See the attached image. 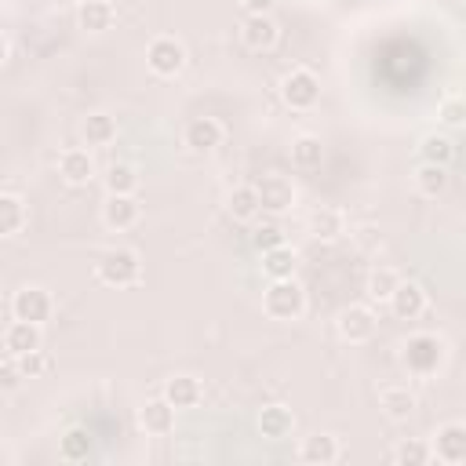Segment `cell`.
Masks as SVG:
<instances>
[{
  "label": "cell",
  "instance_id": "obj_1",
  "mask_svg": "<svg viewBox=\"0 0 466 466\" xmlns=\"http://www.w3.org/2000/svg\"><path fill=\"white\" fill-rule=\"evenodd\" d=\"M444 357H448L444 339H441V335H430V331L411 335V339L404 342V350H400V364H404L408 375H415V379L437 375V371L444 368Z\"/></svg>",
  "mask_w": 466,
  "mask_h": 466
},
{
  "label": "cell",
  "instance_id": "obj_2",
  "mask_svg": "<svg viewBox=\"0 0 466 466\" xmlns=\"http://www.w3.org/2000/svg\"><path fill=\"white\" fill-rule=\"evenodd\" d=\"M95 277L106 288H131V284L142 280V258H138L135 248H109L95 262Z\"/></svg>",
  "mask_w": 466,
  "mask_h": 466
},
{
  "label": "cell",
  "instance_id": "obj_3",
  "mask_svg": "<svg viewBox=\"0 0 466 466\" xmlns=\"http://www.w3.org/2000/svg\"><path fill=\"white\" fill-rule=\"evenodd\" d=\"M262 309L269 320H299L306 313V288L295 277L269 280V288L262 291Z\"/></svg>",
  "mask_w": 466,
  "mask_h": 466
},
{
  "label": "cell",
  "instance_id": "obj_4",
  "mask_svg": "<svg viewBox=\"0 0 466 466\" xmlns=\"http://www.w3.org/2000/svg\"><path fill=\"white\" fill-rule=\"evenodd\" d=\"M280 102H284L288 109H295V113L313 109V106L320 102V80H317V73L306 69V66L288 69V73L280 76Z\"/></svg>",
  "mask_w": 466,
  "mask_h": 466
},
{
  "label": "cell",
  "instance_id": "obj_5",
  "mask_svg": "<svg viewBox=\"0 0 466 466\" xmlns=\"http://www.w3.org/2000/svg\"><path fill=\"white\" fill-rule=\"evenodd\" d=\"M51 313H55V299H51V291L40 288V284H25V288H18V291L11 295V317H18V320L47 324Z\"/></svg>",
  "mask_w": 466,
  "mask_h": 466
},
{
  "label": "cell",
  "instance_id": "obj_6",
  "mask_svg": "<svg viewBox=\"0 0 466 466\" xmlns=\"http://www.w3.org/2000/svg\"><path fill=\"white\" fill-rule=\"evenodd\" d=\"M146 66L157 76H178L186 66V44L175 36H153L146 47Z\"/></svg>",
  "mask_w": 466,
  "mask_h": 466
},
{
  "label": "cell",
  "instance_id": "obj_7",
  "mask_svg": "<svg viewBox=\"0 0 466 466\" xmlns=\"http://www.w3.org/2000/svg\"><path fill=\"white\" fill-rule=\"evenodd\" d=\"M379 331V317L371 306H346L339 313V339L350 342V346H364L371 342Z\"/></svg>",
  "mask_w": 466,
  "mask_h": 466
},
{
  "label": "cell",
  "instance_id": "obj_8",
  "mask_svg": "<svg viewBox=\"0 0 466 466\" xmlns=\"http://www.w3.org/2000/svg\"><path fill=\"white\" fill-rule=\"evenodd\" d=\"M255 189H258L262 211H269V215H284V211H291V204H295V186H291L288 175L269 171V175H262V178L255 182Z\"/></svg>",
  "mask_w": 466,
  "mask_h": 466
},
{
  "label": "cell",
  "instance_id": "obj_9",
  "mask_svg": "<svg viewBox=\"0 0 466 466\" xmlns=\"http://www.w3.org/2000/svg\"><path fill=\"white\" fill-rule=\"evenodd\" d=\"M433 459L448 462V466H462L466 462V422H444L433 433Z\"/></svg>",
  "mask_w": 466,
  "mask_h": 466
},
{
  "label": "cell",
  "instance_id": "obj_10",
  "mask_svg": "<svg viewBox=\"0 0 466 466\" xmlns=\"http://www.w3.org/2000/svg\"><path fill=\"white\" fill-rule=\"evenodd\" d=\"M222 138H226V127H222V120H215V116H193V120L186 124V131H182V142H186L193 153H211V149L222 146Z\"/></svg>",
  "mask_w": 466,
  "mask_h": 466
},
{
  "label": "cell",
  "instance_id": "obj_11",
  "mask_svg": "<svg viewBox=\"0 0 466 466\" xmlns=\"http://www.w3.org/2000/svg\"><path fill=\"white\" fill-rule=\"evenodd\" d=\"M40 328L44 324H33V320H11L7 328H4V353H11V357H25V353H33V350H40L44 346V335H40Z\"/></svg>",
  "mask_w": 466,
  "mask_h": 466
},
{
  "label": "cell",
  "instance_id": "obj_12",
  "mask_svg": "<svg viewBox=\"0 0 466 466\" xmlns=\"http://www.w3.org/2000/svg\"><path fill=\"white\" fill-rule=\"evenodd\" d=\"M175 404L160 393L157 400H146L142 408H138V426L149 433V437H167L171 430H175Z\"/></svg>",
  "mask_w": 466,
  "mask_h": 466
},
{
  "label": "cell",
  "instance_id": "obj_13",
  "mask_svg": "<svg viewBox=\"0 0 466 466\" xmlns=\"http://www.w3.org/2000/svg\"><path fill=\"white\" fill-rule=\"evenodd\" d=\"M138 215H142V208H138L135 193H109L106 204H102V222L109 229H116V233L120 229H131L138 222Z\"/></svg>",
  "mask_w": 466,
  "mask_h": 466
},
{
  "label": "cell",
  "instance_id": "obj_14",
  "mask_svg": "<svg viewBox=\"0 0 466 466\" xmlns=\"http://www.w3.org/2000/svg\"><path fill=\"white\" fill-rule=\"evenodd\" d=\"M306 233L313 240H339L346 233V215L339 208H331V204H320V208H313L306 215Z\"/></svg>",
  "mask_w": 466,
  "mask_h": 466
},
{
  "label": "cell",
  "instance_id": "obj_15",
  "mask_svg": "<svg viewBox=\"0 0 466 466\" xmlns=\"http://www.w3.org/2000/svg\"><path fill=\"white\" fill-rule=\"evenodd\" d=\"M226 211L233 222H255L262 215V200H258V189L255 182H240L226 193Z\"/></svg>",
  "mask_w": 466,
  "mask_h": 466
},
{
  "label": "cell",
  "instance_id": "obj_16",
  "mask_svg": "<svg viewBox=\"0 0 466 466\" xmlns=\"http://www.w3.org/2000/svg\"><path fill=\"white\" fill-rule=\"evenodd\" d=\"M390 313L397 320H415L426 313V291L415 284V280H400L397 291L390 295Z\"/></svg>",
  "mask_w": 466,
  "mask_h": 466
},
{
  "label": "cell",
  "instance_id": "obj_17",
  "mask_svg": "<svg viewBox=\"0 0 466 466\" xmlns=\"http://www.w3.org/2000/svg\"><path fill=\"white\" fill-rule=\"evenodd\" d=\"M277 36H280V29H277V22H273L269 15H244V22H240V40H244L251 51H269V47L277 44Z\"/></svg>",
  "mask_w": 466,
  "mask_h": 466
},
{
  "label": "cell",
  "instance_id": "obj_18",
  "mask_svg": "<svg viewBox=\"0 0 466 466\" xmlns=\"http://www.w3.org/2000/svg\"><path fill=\"white\" fill-rule=\"evenodd\" d=\"M339 455H342V448H339V437L335 433H313L299 448V459L306 466H331Z\"/></svg>",
  "mask_w": 466,
  "mask_h": 466
},
{
  "label": "cell",
  "instance_id": "obj_19",
  "mask_svg": "<svg viewBox=\"0 0 466 466\" xmlns=\"http://www.w3.org/2000/svg\"><path fill=\"white\" fill-rule=\"evenodd\" d=\"M58 175H62V182H69V186H87V182L95 178V160H91V153H87V149H66V153L58 157Z\"/></svg>",
  "mask_w": 466,
  "mask_h": 466
},
{
  "label": "cell",
  "instance_id": "obj_20",
  "mask_svg": "<svg viewBox=\"0 0 466 466\" xmlns=\"http://www.w3.org/2000/svg\"><path fill=\"white\" fill-rule=\"evenodd\" d=\"M291 430H295L291 408H284V404H266V408L258 411V433H262L266 441H284V437H291Z\"/></svg>",
  "mask_w": 466,
  "mask_h": 466
},
{
  "label": "cell",
  "instance_id": "obj_21",
  "mask_svg": "<svg viewBox=\"0 0 466 466\" xmlns=\"http://www.w3.org/2000/svg\"><path fill=\"white\" fill-rule=\"evenodd\" d=\"M113 18H116V11L109 0H80V7H76V25L84 33H106L113 25Z\"/></svg>",
  "mask_w": 466,
  "mask_h": 466
},
{
  "label": "cell",
  "instance_id": "obj_22",
  "mask_svg": "<svg viewBox=\"0 0 466 466\" xmlns=\"http://www.w3.org/2000/svg\"><path fill=\"white\" fill-rule=\"evenodd\" d=\"M164 397L182 411V408H197L200 404V397H204V386H200V379H193V375H171L167 382H164Z\"/></svg>",
  "mask_w": 466,
  "mask_h": 466
},
{
  "label": "cell",
  "instance_id": "obj_23",
  "mask_svg": "<svg viewBox=\"0 0 466 466\" xmlns=\"http://www.w3.org/2000/svg\"><path fill=\"white\" fill-rule=\"evenodd\" d=\"M379 408H382L390 419L400 422V419H408V415L419 408V400H415V393H411L408 386H397V382H393V386H382V390H379Z\"/></svg>",
  "mask_w": 466,
  "mask_h": 466
},
{
  "label": "cell",
  "instance_id": "obj_24",
  "mask_svg": "<svg viewBox=\"0 0 466 466\" xmlns=\"http://www.w3.org/2000/svg\"><path fill=\"white\" fill-rule=\"evenodd\" d=\"M291 164L299 171H317L324 164V142L317 135H295L291 138Z\"/></svg>",
  "mask_w": 466,
  "mask_h": 466
},
{
  "label": "cell",
  "instance_id": "obj_25",
  "mask_svg": "<svg viewBox=\"0 0 466 466\" xmlns=\"http://www.w3.org/2000/svg\"><path fill=\"white\" fill-rule=\"evenodd\" d=\"M29 211H25V200L18 193H0V237H18L22 226H25Z\"/></svg>",
  "mask_w": 466,
  "mask_h": 466
},
{
  "label": "cell",
  "instance_id": "obj_26",
  "mask_svg": "<svg viewBox=\"0 0 466 466\" xmlns=\"http://www.w3.org/2000/svg\"><path fill=\"white\" fill-rule=\"evenodd\" d=\"M91 451H95V437L84 426H69L58 437V459H66V462H84Z\"/></svg>",
  "mask_w": 466,
  "mask_h": 466
},
{
  "label": "cell",
  "instance_id": "obj_27",
  "mask_svg": "<svg viewBox=\"0 0 466 466\" xmlns=\"http://www.w3.org/2000/svg\"><path fill=\"white\" fill-rule=\"evenodd\" d=\"M295 269H299V255H295V248L280 244V248H269V251H262V273H266L269 280H284V277H295Z\"/></svg>",
  "mask_w": 466,
  "mask_h": 466
},
{
  "label": "cell",
  "instance_id": "obj_28",
  "mask_svg": "<svg viewBox=\"0 0 466 466\" xmlns=\"http://www.w3.org/2000/svg\"><path fill=\"white\" fill-rule=\"evenodd\" d=\"M400 280H404V277H400L393 266H371V269H368V280H364V291H368L371 302H390V295L397 291Z\"/></svg>",
  "mask_w": 466,
  "mask_h": 466
},
{
  "label": "cell",
  "instance_id": "obj_29",
  "mask_svg": "<svg viewBox=\"0 0 466 466\" xmlns=\"http://www.w3.org/2000/svg\"><path fill=\"white\" fill-rule=\"evenodd\" d=\"M80 135L87 146H109L116 138V120L109 113H87L80 124Z\"/></svg>",
  "mask_w": 466,
  "mask_h": 466
},
{
  "label": "cell",
  "instance_id": "obj_30",
  "mask_svg": "<svg viewBox=\"0 0 466 466\" xmlns=\"http://www.w3.org/2000/svg\"><path fill=\"white\" fill-rule=\"evenodd\" d=\"M415 189L422 197H444V189H448V167L444 164H419L415 167Z\"/></svg>",
  "mask_w": 466,
  "mask_h": 466
},
{
  "label": "cell",
  "instance_id": "obj_31",
  "mask_svg": "<svg viewBox=\"0 0 466 466\" xmlns=\"http://www.w3.org/2000/svg\"><path fill=\"white\" fill-rule=\"evenodd\" d=\"M419 157H422V164H451V157H455V146H451V138L448 135H426L422 142H419Z\"/></svg>",
  "mask_w": 466,
  "mask_h": 466
},
{
  "label": "cell",
  "instance_id": "obj_32",
  "mask_svg": "<svg viewBox=\"0 0 466 466\" xmlns=\"http://www.w3.org/2000/svg\"><path fill=\"white\" fill-rule=\"evenodd\" d=\"M102 182H106V193H135L138 189V171L131 164H109Z\"/></svg>",
  "mask_w": 466,
  "mask_h": 466
},
{
  "label": "cell",
  "instance_id": "obj_33",
  "mask_svg": "<svg viewBox=\"0 0 466 466\" xmlns=\"http://www.w3.org/2000/svg\"><path fill=\"white\" fill-rule=\"evenodd\" d=\"M430 459H433V444H426V441H400L393 448V462H400V466H422Z\"/></svg>",
  "mask_w": 466,
  "mask_h": 466
},
{
  "label": "cell",
  "instance_id": "obj_34",
  "mask_svg": "<svg viewBox=\"0 0 466 466\" xmlns=\"http://www.w3.org/2000/svg\"><path fill=\"white\" fill-rule=\"evenodd\" d=\"M437 120L444 127H466V98L462 95H444L437 106Z\"/></svg>",
  "mask_w": 466,
  "mask_h": 466
},
{
  "label": "cell",
  "instance_id": "obj_35",
  "mask_svg": "<svg viewBox=\"0 0 466 466\" xmlns=\"http://www.w3.org/2000/svg\"><path fill=\"white\" fill-rule=\"evenodd\" d=\"M251 244L258 248V251H269V248H280L284 244V229L277 226V222H258L255 218V226H251Z\"/></svg>",
  "mask_w": 466,
  "mask_h": 466
},
{
  "label": "cell",
  "instance_id": "obj_36",
  "mask_svg": "<svg viewBox=\"0 0 466 466\" xmlns=\"http://www.w3.org/2000/svg\"><path fill=\"white\" fill-rule=\"evenodd\" d=\"M18 364H22V375H25V379H40V375L51 371V357L44 353V346L33 350V353H25V357H18Z\"/></svg>",
  "mask_w": 466,
  "mask_h": 466
},
{
  "label": "cell",
  "instance_id": "obj_37",
  "mask_svg": "<svg viewBox=\"0 0 466 466\" xmlns=\"http://www.w3.org/2000/svg\"><path fill=\"white\" fill-rule=\"evenodd\" d=\"M25 375H22V364H18V357H11V353H4V360H0V386L11 393V390H18V382H22Z\"/></svg>",
  "mask_w": 466,
  "mask_h": 466
},
{
  "label": "cell",
  "instance_id": "obj_38",
  "mask_svg": "<svg viewBox=\"0 0 466 466\" xmlns=\"http://www.w3.org/2000/svg\"><path fill=\"white\" fill-rule=\"evenodd\" d=\"M237 4H240L244 15H269L277 0H237Z\"/></svg>",
  "mask_w": 466,
  "mask_h": 466
},
{
  "label": "cell",
  "instance_id": "obj_39",
  "mask_svg": "<svg viewBox=\"0 0 466 466\" xmlns=\"http://www.w3.org/2000/svg\"><path fill=\"white\" fill-rule=\"evenodd\" d=\"M0 62H11V36L0 40Z\"/></svg>",
  "mask_w": 466,
  "mask_h": 466
},
{
  "label": "cell",
  "instance_id": "obj_40",
  "mask_svg": "<svg viewBox=\"0 0 466 466\" xmlns=\"http://www.w3.org/2000/svg\"><path fill=\"white\" fill-rule=\"evenodd\" d=\"M47 4H69V0H47Z\"/></svg>",
  "mask_w": 466,
  "mask_h": 466
}]
</instances>
